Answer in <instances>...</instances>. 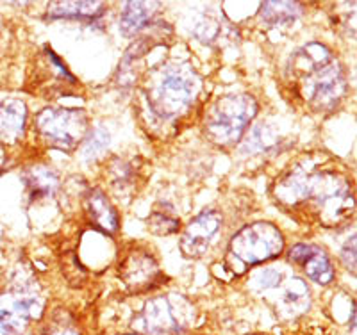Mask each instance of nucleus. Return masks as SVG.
<instances>
[{
  "label": "nucleus",
  "instance_id": "obj_1",
  "mask_svg": "<svg viewBox=\"0 0 357 335\" xmlns=\"http://www.w3.org/2000/svg\"><path fill=\"white\" fill-rule=\"evenodd\" d=\"M273 198L288 215L324 228H336L354 215V191L336 168L312 159L296 164L277 180Z\"/></svg>",
  "mask_w": 357,
  "mask_h": 335
},
{
  "label": "nucleus",
  "instance_id": "obj_2",
  "mask_svg": "<svg viewBox=\"0 0 357 335\" xmlns=\"http://www.w3.org/2000/svg\"><path fill=\"white\" fill-rule=\"evenodd\" d=\"M288 81L293 91L312 113H331L347 93L343 66L325 45H304L288 61Z\"/></svg>",
  "mask_w": 357,
  "mask_h": 335
},
{
  "label": "nucleus",
  "instance_id": "obj_3",
  "mask_svg": "<svg viewBox=\"0 0 357 335\" xmlns=\"http://www.w3.org/2000/svg\"><path fill=\"white\" fill-rule=\"evenodd\" d=\"M200 91V77L191 66L172 63L154 70L146 84V100L162 120L186 113Z\"/></svg>",
  "mask_w": 357,
  "mask_h": 335
},
{
  "label": "nucleus",
  "instance_id": "obj_4",
  "mask_svg": "<svg viewBox=\"0 0 357 335\" xmlns=\"http://www.w3.org/2000/svg\"><path fill=\"white\" fill-rule=\"evenodd\" d=\"M282 248L284 237L275 225L266 221L252 223L232 235L227 248V266L240 275L247 267L279 257Z\"/></svg>",
  "mask_w": 357,
  "mask_h": 335
},
{
  "label": "nucleus",
  "instance_id": "obj_5",
  "mask_svg": "<svg viewBox=\"0 0 357 335\" xmlns=\"http://www.w3.org/2000/svg\"><path fill=\"white\" fill-rule=\"evenodd\" d=\"M257 113V102L250 95L220 97L207 109L204 129L206 136L218 146H232L240 141Z\"/></svg>",
  "mask_w": 357,
  "mask_h": 335
},
{
  "label": "nucleus",
  "instance_id": "obj_6",
  "mask_svg": "<svg viewBox=\"0 0 357 335\" xmlns=\"http://www.w3.org/2000/svg\"><path fill=\"white\" fill-rule=\"evenodd\" d=\"M195 319V311L183 296H159L146 303L132 321L142 335H183Z\"/></svg>",
  "mask_w": 357,
  "mask_h": 335
},
{
  "label": "nucleus",
  "instance_id": "obj_7",
  "mask_svg": "<svg viewBox=\"0 0 357 335\" xmlns=\"http://www.w3.org/2000/svg\"><path fill=\"white\" fill-rule=\"evenodd\" d=\"M36 130L50 146L72 152L84 139L88 120L79 109H45L36 116Z\"/></svg>",
  "mask_w": 357,
  "mask_h": 335
},
{
  "label": "nucleus",
  "instance_id": "obj_8",
  "mask_svg": "<svg viewBox=\"0 0 357 335\" xmlns=\"http://www.w3.org/2000/svg\"><path fill=\"white\" fill-rule=\"evenodd\" d=\"M43 312V298L34 289L20 287L0 296V335H27Z\"/></svg>",
  "mask_w": 357,
  "mask_h": 335
},
{
  "label": "nucleus",
  "instance_id": "obj_9",
  "mask_svg": "<svg viewBox=\"0 0 357 335\" xmlns=\"http://www.w3.org/2000/svg\"><path fill=\"white\" fill-rule=\"evenodd\" d=\"M118 271H120L122 282L132 295L151 291L162 280L158 260L145 248H132L130 251H127L118 266Z\"/></svg>",
  "mask_w": 357,
  "mask_h": 335
},
{
  "label": "nucleus",
  "instance_id": "obj_10",
  "mask_svg": "<svg viewBox=\"0 0 357 335\" xmlns=\"http://www.w3.org/2000/svg\"><path fill=\"white\" fill-rule=\"evenodd\" d=\"M222 228V216L216 210H204L202 215L197 216L181 237V251L188 258H200L207 254L211 247L213 239L218 235Z\"/></svg>",
  "mask_w": 357,
  "mask_h": 335
},
{
  "label": "nucleus",
  "instance_id": "obj_11",
  "mask_svg": "<svg viewBox=\"0 0 357 335\" xmlns=\"http://www.w3.org/2000/svg\"><path fill=\"white\" fill-rule=\"evenodd\" d=\"M288 260L295 266H301L307 279L320 286H327L334 280L333 263L321 248L312 244H295L288 251Z\"/></svg>",
  "mask_w": 357,
  "mask_h": 335
},
{
  "label": "nucleus",
  "instance_id": "obj_12",
  "mask_svg": "<svg viewBox=\"0 0 357 335\" xmlns=\"http://www.w3.org/2000/svg\"><path fill=\"white\" fill-rule=\"evenodd\" d=\"M27 107L18 98L0 100V143L13 145L24 136Z\"/></svg>",
  "mask_w": 357,
  "mask_h": 335
},
{
  "label": "nucleus",
  "instance_id": "obj_13",
  "mask_svg": "<svg viewBox=\"0 0 357 335\" xmlns=\"http://www.w3.org/2000/svg\"><path fill=\"white\" fill-rule=\"evenodd\" d=\"M86 215L95 228L106 232V234H114L118 231L120 219H118L116 209L111 205L107 196L100 189L89 191L86 196Z\"/></svg>",
  "mask_w": 357,
  "mask_h": 335
},
{
  "label": "nucleus",
  "instance_id": "obj_14",
  "mask_svg": "<svg viewBox=\"0 0 357 335\" xmlns=\"http://www.w3.org/2000/svg\"><path fill=\"white\" fill-rule=\"evenodd\" d=\"M25 189L31 202L52 198L59 189V177L49 166H33L24 173Z\"/></svg>",
  "mask_w": 357,
  "mask_h": 335
},
{
  "label": "nucleus",
  "instance_id": "obj_15",
  "mask_svg": "<svg viewBox=\"0 0 357 335\" xmlns=\"http://www.w3.org/2000/svg\"><path fill=\"white\" fill-rule=\"evenodd\" d=\"M155 8H159L155 2H127L120 18V31L123 36H136L151 27Z\"/></svg>",
  "mask_w": 357,
  "mask_h": 335
},
{
  "label": "nucleus",
  "instance_id": "obj_16",
  "mask_svg": "<svg viewBox=\"0 0 357 335\" xmlns=\"http://www.w3.org/2000/svg\"><path fill=\"white\" fill-rule=\"evenodd\" d=\"M102 2H54L49 6L50 20L91 22L102 17Z\"/></svg>",
  "mask_w": 357,
  "mask_h": 335
},
{
  "label": "nucleus",
  "instance_id": "obj_17",
  "mask_svg": "<svg viewBox=\"0 0 357 335\" xmlns=\"http://www.w3.org/2000/svg\"><path fill=\"white\" fill-rule=\"evenodd\" d=\"M301 15V4L296 2H264L261 6V18L268 25H288Z\"/></svg>",
  "mask_w": 357,
  "mask_h": 335
},
{
  "label": "nucleus",
  "instance_id": "obj_18",
  "mask_svg": "<svg viewBox=\"0 0 357 335\" xmlns=\"http://www.w3.org/2000/svg\"><path fill=\"white\" fill-rule=\"evenodd\" d=\"M282 303H284V307H288L289 315H293V312L302 314L309 307L307 283L298 276H293L282 291Z\"/></svg>",
  "mask_w": 357,
  "mask_h": 335
},
{
  "label": "nucleus",
  "instance_id": "obj_19",
  "mask_svg": "<svg viewBox=\"0 0 357 335\" xmlns=\"http://www.w3.org/2000/svg\"><path fill=\"white\" fill-rule=\"evenodd\" d=\"M149 231L158 235H170L178 231V219L172 212L154 210L149 218Z\"/></svg>",
  "mask_w": 357,
  "mask_h": 335
},
{
  "label": "nucleus",
  "instance_id": "obj_20",
  "mask_svg": "<svg viewBox=\"0 0 357 335\" xmlns=\"http://www.w3.org/2000/svg\"><path fill=\"white\" fill-rule=\"evenodd\" d=\"M41 335H81L77 325L73 323V319L68 314H56L50 323L45 327Z\"/></svg>",
  "mask_w": 357,
  "mask_h": 335
},
{
  "label": "nucleus",
  "instance_id": "obj_21",
  "mask_svg": "<svg viewBox=\"0 0 357 335\" xmlns=\"http://www.w3.org/2000/svg\"><path fill=\"white\" fill-rule=\"evenodd\" d=\"M280 280H282V273L277 271L275 267H268V270L259 271V273L254 276L252 283H254V287L259 289V291H270V289H275V287L280 286Z\"/></svg>",
  "mask_w": 357,
  "mask_h": 335
},
{
  "label": "nucleus",
  "instance_id": "obj_22",
  "mask_svg": "<svg viewBox=\"0 0 357 335\" xmlns=\"http://www.w3.org/2000/svg\"><path fill=\"white\" fill-rule=\"evenodd\" d=\"M107 145H109V134L106 130L97 129L89 136L88 141H86L84 155L86 157H95V155L102 154L107 148Z\"/></svg>",
  "mask_w": 357,
  "mask_h": 335
},
{
  "label": "nucleus",
  "instance_id": "obj_23",
  "mask_svg": "<svg viewBox=\"0 0 357 335\" xmlns=\"http://www.w3.org/2000/svg\"><path fill=\"white\" fill-rule=\"evenodd\" d=\"M195 36L199 38L202 43H211V41L218 36V24L213 20L200 22L195 27Z\"/></svg>",
  "mask_w": 357,
  "mask_h": 335
},
{
  "label": "nucleus",
  "instance_id": "obj_24",
  "mask_svg": "<svg viewBox=\"0 0 357 335\" xmlns=\"http://www.w3.org/2000/svg\"><path fill=\"white\" fill-rule=\"evenodd\" d=\"M341 260L347 266V270L352 271V275H356V235H352L341 250Z\"/></svg>",
  "mask_w": 357,
  "mask_h": 335
},
{
  "label": "nucleus",
  "instance_id": "obj_25",
  "mask_svg": "<svg viewBox=\"0 0 357 335\" xmlns=\"http://www.w3.org/2000/svg\"><path fill=\"white\" fill-rule=\"evenodd\" d=\"M350 328H352V332H356V305H354L352 315H350Z\"/></svg>",
  "mask_w": 357,
  "mask_h": 335
},
{
  "label": "nucleus",
  "instance_id": "obj_26",
  "mask_svg": "<svg viewBox=\"0 0 357 335\" xmlns=\"http://www.w3.org/2000/svg\"><path fill=\"white\" fill-rule=\"evenodd\" d=\"M254 335H264V334H254Z\"/></svg>",
  "mask_w": 357,
  "mask_h": 335
}]
</instances>
